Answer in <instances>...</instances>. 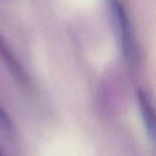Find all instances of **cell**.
Listing matches in <instances>:
<instances>
[{"label": "cell", "instance_id": "obj_1", "mask_svg": "<svg viewBox=\"0 0 156 156\" xmlns=\"http://www.w3.org/2000/svg\"><path fill=\"white\" fill-rule=\"evenodd\" d=\"M107 3L117 29V34L120 39V46L123 54L128 60H133L136 50L135 41H134L131 23L129 21L126 10L120 0H107Z\"/></svg>", "mask_w": 156, "mask_h": 156}, {"label": "cell", "instance_id": "obj_2", "mask_svg": "<svg viewBox=\"0 0 156 156\" xmlns=\"http://www.w3.org/2000/svg\"><path fill=\"white\" fill-rule=\"evenodd\" d=\"M137 102H138V106H139L140 115L142 117V121H143L144 127L146 129V133H148L150 139L154 140L155 115H154V109H153L152 104H151L146 94L141 90H139L137 93Z\"/></svg>", "mask_w": 156, "mask_h": 156}, {"label": "cell", "instance_id": "obj_3", "mask_svg": "<svg viewBox=\"0 0 156 156\" xmlns=\"http://www.w3.org/2000/svg\"><path fill=\"white\" fill-rule=\"evenodd\" d=\"M0 58H2L3 63L9 68V70L13 74V76L19 83L25 84L27 82V76H26V73L23 68H21V64L17 62L15 56L12 54V52L10 51L6 44L3 41V39H1V37H0Z\"/></svg>", "mask_w": 156, "mask_h": 156}, {"label": "cell", "instance_id": "obj_4", "mask_svg": "<svg viewBox=\"0 0 156 156\" xmlns=\"http://www.w3.org/2000/svg\"><path fill=\"white\" fill-rule=\"evenodd\" d=\"M0 131L6 137L11 138L14 135V126L8 114L0 107Z\"/></svg>", "mask_w": 156, "mask_h": 156}, {"label": "cell", "instance_id": "obj_5", "mask_svg": "<svg viewBox=\"0 0 156 156\" xmlns=\"http://www.w3.org/2000/svg\"><path fill=\"white\" fill-rule=\"evenodd\" d=\"M0 156H4V155H3V153H2V151H1V150H0Z\"/></svg>", "mask_w": 156, "mask_h": 156}]
</instances>
